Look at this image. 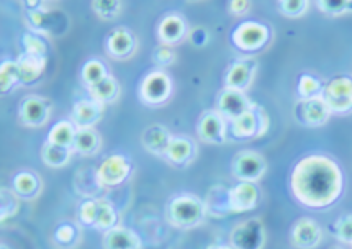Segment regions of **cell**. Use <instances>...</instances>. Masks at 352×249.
I'll return each instance as SVG.
<instances>
[{
    "mask_svg": "<svg viewBox=\"0 0 352 249\" xmlns=\"http://www.w3.org/2000/svg\"><path fill=\"white\" fill-rule=\"evenodd\" d=\"M80 76H82V80L84 84L87 85V89H92L96 87L97 84H100L102 80H104L105 77H109L110 74H109V69H107V66L100 61V59H89V61L82 66V72H80Z\"/></svg>",
    "mask_w": 352,
    "mask_h": 249,
    "instance_id": "34",
    "label": "cell"
},
{
    "mask_svg": "<svg viewBox=\"0 0 352 249\" xmlns=\"http://www.w3.org/2000/svg\"><path fill=\"white\" fill-rule=\"evenodd\" d=\"M16 67H19L20 74V84L21 85H32L38 83L45 74L46 66H48V59L46 56H36L21 53L19 58L15 59Z\"/></svg>",
    "mask_w": 352,
    "mask_h": 249,
    "instance_id": "22",
    "label": "cell"
},
{
    "mask_svg": "<svg viewBox=\"0 0 352 249\" xmlns=\"http://www.w3.org/2000/svg\"><path fill=\"white\" fill-rule=\"evenodd\" d=\"M323 100L331 113L344 115L352 111V76H336L324 85Z\"/></svg>",
    "mask_w": 352,
    "mask_h": 249,
    "instance_id": "6",
    "label": "cell"
},
{
    "mask_svg": "<svg viewBox=\"0 0 352 249\" xmlns=\"http://www.w3.org/2000/svg\"><path fill=\"white\" fill-rule=\"evenodd\" d=\"M197 158V144L188 136H174L164 160L175 167L190 166Z\"/></svg>",
    "mask_w": 352,
    "mask_h": 249,
    "instance_id": "21",
    "label": "cell"
},
{
    "mask_svg": "<svg viewBox=\"0 0 352 249\" xmlns=\"http://www.w3.org/2000/svg\"><path fill=\"white\" fill-rule=\"evenodd\" d=\"M104 109L105 105H102L96 98H80L72 107L71 122L76 124L77 130L94 128L104 117Z\"/></svg>",
    "mask_w": 352,
    "mask_h": 249,
    "instance_id": "17",
    "label": "cell"
},
{
    "mask_svg": "<svg viewBox=\"0 0 352 249\" xmlns=\"http://www.w3.org/2000/svg\"><path fill=\"white\" fill-rule=\"evenodd\" d=\"M270 28L261 21H241L231 32V43L243 53H257L269 45Z\"/></svg>",
    "mask_w": 352,
    "mask_h": 249,
    "instance_id": "4",
    "label": "cell"
},
{
    "mask_svg": "<svg viewBox=\"0 0 352 249\" xmlns=\"http://www.w3.org/2000/svg\"><path fill=\"white\" fill-rule=\"evenodd\" d=\"M0 90L2 94L12 92L16 85L20 84V74L19 67H16L15 61H3L2 66H0Z\"/></svg>",
    "mask_w": 352,
    "mask_h": 249,
    "instance_id": "38",
    "label": "cell"
},
{
    "mask_svg": "<svg viewBox=\"0 0 352 249\" xmlns=\"http://www.w3.org/2000/svg\"><path fill=\"white\" fill-rule=\"evenodd\" d=\"M131 173L133 164L124 154H111V156L102 161V164L97 169L98 179H100L102 186L105 188L123 186L130 179Z\"/></svg>",
    "mask_w": 352,
    "mask_h": 249,
    "instance_id": "9",
    "label": "cell"
},
{
    "mask_svg": "<svg viewBox=\"0 0 352 249\" xmlns=\"http://www.w3.org/2000/svg\"><path fill=\"white\" fill-rule=\"evenodd\" d=\"M59 12H53L46 3L43 2L38 8L25 12V19L30 32L38 33V35H58L59 32Z\"/></svg>",
    "mask_w": 352,
    "mask_h": 249,
    "instance_id": "15",
    "label": "cell"
},
{
    "mask_svg": "<svg viewBox=\"0 0 352 249\" xmlns=\"http://www.w3.org/2000/svg\"><path fill=\"white\" fill-rule=\"evenodd\" d=\"M20 212V197L15 194V191L2 187L0 191V218L2 221L10 220Z\"/></svg>",
    "mask_w": 352,
    "mask_h": 249,
    "instance_id": "35",
    "label": "cell"
},
{
    "mask_svg": "<svg viewBox=\"0 0 352 249\" xmlns=\"http://www.w3.org/2000/svg\"><path fill=\"white\" fill-rule=\"evenodd\" d=\"M270 118L264 107L252 104L243 117L228 124V133L231 138L238 141H249L256 138H263L269 131Z\"/></svg>",
    "mask_w": 352,
    "mask_h": 249,
    "instance_id": "3",
    "label": "cell"
},
{
    "mask_svg": "<svg viewBox=\"0 0 352 249\" xmlns=\"http://www.w3.org/2000/svg\"><path fill=\"white\" fill-rule=\"evenodd\" d=\"M318 8L326 15H342L346 12H352L351 0H318Z\"/></svg>",
    "mask_w": 352,
    "mask_h": 249,
    "instance_id": "42",
    "label": "cell"
},
{
    "mask_svg": "<svg viewBox=\"0 0 352 249\" xmlns=\"http://www.w3.org/2000/svg\"><path fill=\"white\" fill-rule=\"evenodd\" d=\"M167 220L177 230H192L199 226L207 217L205 202L192 194L174 197L167 205Z\"/></svg>",
    "mask_w": 352,
    "mask_h": 249,
    "instance_id": "2",
    "label": "cell"
},
{
    "mask_svg": "<svg viewBox=\"0 0 352 249\" xmlns=\"http://www.w3.org/2000/svg\"><path fill=\"white\" fill-rule=\"evenodd\" d=\"M173 138H174V136L170 135V131L167 130L164 124L154 123L143 131V136H141V143H143L144 149L148 153L164 158L167 149H169V144H170V141H173Z\"/></svg>",
    "mask_w": 352,
    "mask_h": 249,
    "instance_id": "23",
    "label": "cell"
},
{
    "mask_svg": "<svg viewBox=\"0 0 352 249\" xmlns=\"http://www.w3.org/2000/svg\"><path fill=\"white\" fill-rule=\"evenodd\" d=\"M254 102H251L246 96V92L225 87L220 92L217 100V110L226 122L231 123L239 117H243L246 111L251 109Z\"/></svg>",
    "mask_w": 352,
    "mask_h": 249,
    "instance_id": "13",
    "label": "cell"
},
{
    "mask_svg": "<svg viewBox=\"0 0 352 249\" xmlns=\"http://www.w3.org/2000/svg\"><path fill=\"white\" fill-rule=\"evenodd\" d=\"M256 72H257L256 59H251V58L236 59L234 63H231L228 71H226V76H225L226 87L246 92V90L251 87L252 80H254Z\"/></svg>",
    "mask_w": 352,
    "mask_h": 249,
    "instance_id": "16",
    "label": "cell"
},
{
    "mask_svg": "<svg viewBox=\"0 0 352 249\" xmlns=\"http://www.w3.org/2000/svg\"><path fill=\"white\" fill-rule=\"evenodd\" d=\"M294 113L297 122L308 128L323 127L333 115L329 107L323 100V97L310 98V100H298L297 105H295Z\"/></svg>",
    "mask_w": 352,
    "mask_h": 249,
    "instance_id": "12",
    "label": "cell"
},
{
    "mask_svg": "<svg viewBox=\"0 0 352 249\" xmlns=\"http://www.w3.org/2000/svg\"><path fill=\"white\" fill-rule=\"evenodd\" d=\"M102 244L104 249H141L140 236L126 226L120 225L104 233Z\"/></svg>",
    "mask_w": 352,
    "mask_h": 249,
    "instance_id": "24",
    "label": "cell"
},
{
    "mask_svg": "<svg viewBox=\"0 0 352 249\" xmlns=\"http://www.w3.org/2000/svg\"><path fill=\"white\" fill-rule=\"evenodd\" d=\"M74 188L77 194L87 197V199H97V195H100L105 187L98 179L97 169H80L76 174Z\"/></svg>",
    "mask_w": 352,
    "mask_h": 249,
    "instance_id": "28",
    "label": "cell"
},
{
    "mask_svg": "<svg viewBox=\"0 0 352 249\" xmlns=\"http://www.w3.org/2000/svg\"><path fill=\"white\" fill-rule=\"evenodd\" d=\"M324 84L318 79L316 76L310 74V72H305L298 77V85H297V94L298 100H310V98L323 97Z\"/></svg>",
    "mask_w": 352,
    "mask_h": 249,
    "instance_id": "33",
    "label": "cell"
},
{
    "mask_svg": "<svg viewBox=\"0 0 352 249\" xmlns=\"http://www.w3.org/2000/svg\"><path fill=\"white\" fill-rule=\"evenodd\" d=\"M259 188L252 182H239L230 188L231 213H248L259 204Z\"/></svg>",
    "mask_w": 352,
    "mask_h": 249,
    "instance_id": "20",
    "label": "cell"
},
{
    "mask_svg": "<svg viewBox=\"0 0 352 249\" xmlns=\"http://www.w3.org/2000/svg\"><path fill=\"white\" fill-rule=\"evenodd\" d=\"M77 135V127L71 120H61L56 124L51 127V130L48 133V141L53 144L58 146H64V148H72L74 144Z\"/></svg>",
    "mask_w": 352,
    "mask_h": 249,
    "instance_id": "30",
    "label": "cell"
},
{
    "mask_svg": "<svg viewBox=\"0 0 352 249\" xmlns=\"http://www.w3.org/2000/svg\"><path fill=\"white\" fill-rule=\"evenodd\" d=\"M51 113H53V104L50 98L32 94L21 100L19 120L28 128H41L50 122Z\"/></svg>",
    "mask_w": 352,
    "mask_h": 249,
    "instance_id": "8",
    "label": "cell"
},
{
    "mask_svg": "<svg viewBox=\"0 0 352 249\" xmlns=\"http://www.w3.org/2000/svg\"><path fill=\"white\" fill-rule=\"evenodd\" d=\"M118 226V213L117 210L113 208V205L109 204V202L100 200V205H98V217H97V231H107L117 228Z\"/></svg>",
    "mask_w": 352,
    "mask_h": 249,
    "instance_id": "36",
    "label": "cell"
},
{
    "mask_svg": "<svg viewBox=\"0 0 352 249\" xmlns=\"http://www.w3.org/2000/svg\"><path fill=\"white\" fill-rule=\"evenodd\" d=\"M333 249H341V248H333Z\"/></svg>",
    "mask_w": 352,
    "mask_h": 249,
    "instance_id": "49",
    "label": "cell"
},
{
    "mask_svg": "<svg viewBox=\"0 0 352 249\" xmlns=\"http://www.w3.org/2000/svg\"><path fill=\"white\" fill-rule=\"evenodd\" d=\"M102 149V136L96 128H84L77 130L72 151L80 154V156H96Z\"/></svg>",
    "mask_w": 352,
    "mask_h": 249,
    "instance_id": "27",
    "label": "cell"
},
{
    "mask_svg": "<svg viewBox=\"0 0 352 249\" xmlns=\"http://www.w3.org/2000/svg\"><path fill=\"white\" fill-rule=\"evenodd\" d=\"M173 80L167 72L162 69H156L144 76L141 80L138 96L144 105L159 107L164 105L173 96Z\"/></svg>",
    "mask_w": 352,
    "mask_h": 249,
    "instance_id": "5",
    "label": "cell"
},
{
    "mask_svg": "<svg viewBox=\"0 0 352 249\" xmlns=\"http://www.w3.org/2000/svg\"><path fill=\"white\" fill-rule=\"evenodd\" d=\"M138 48V41L136 36L133 35V32L126 27H117L110 32V35L107 36V54L110 58L117 59V61H124V59H130L133 54L136 53Z\"/></svg>",
    "mask_w": 352,
    "mask_h": 249,
    "instance_id": "14",
    "label": "cell"
},
{
    "mask_svg": "<svg viewBox=\"0 0 352 249\" xmlns=\"http://www.w3.org/2000/svg\"><path fill=\"white\" fill-rule=\"evenodd\" d=\"M228 122L218 110H208L201 115L197 123V135L207 144H225L228 140Z\"/></svg>",
    "mask_w": 352,
    "mask_h": 249,
    "instance_id": "11",
    "label": "cell"
},
{
    "mask_svg": "<svg viewBox=\"0 0 352 249\" xmlns=\"http://www.w3.org/2000/svg\"><path fill=\"white\" fill-rule=\"evenodd\" d=\"M80 228L72 221H61L58 226H56L53 239L54 243L58 244L59 248L71 249L76 248L80 241Z\"/></svg>",
    "mask_w": 352,
    "mask_h": 249,
    "instance_id": "31",
    "label": "cell"
},
{
    "mask_svg": "<svg viewBox=\"0 0 352 249\" xmlns=\"http://www.w3.org/2000/svg\"><path fill=\"white\" fill-rule=\"evenodd\" d=\"M231 171L239 182H252L263 179V175L267 171V161L261 153L246 149V151L238 153L231 162Z\"/></svg>",
    "mask_w": 352,
    "mask_h": 249,
    "instance_id": "7",
    "label": "cell"
},
{
    "mask_svg": "<svg viewBox=\"0 0 352 249\" xmlns=\"http://www.w3.org/2000/svg\"><path fill=\"white\" fill-rule=\"evenodd\" d=\"M205 208H207V217L225 218L231 213L230 205V188L223 186H214L207 192L205 197Z\"/></svg>",
    "mask_w": 352,
    "mask_h": 249,
    "instance_id": "25",
    "label": "cell"
},
{
    "mask_svg": "<svg viewBox=\"0 0 352 249\" xmlns=\"http://www.w3.org/2000/svg\"><path fill=\"white\" fill-rule=\"evenodd\" d=\"M292 194L308 208H328L342 195L344 175L331 158L311 154L297 162L290 177Z\"/></svg>",
    "mask_w": 352,
    "mask_h": 249,
    "instance_id": "1",
    "label": "cell"
},
{
    "mask_svg": "<svg viewBox=\"0 0 352 249\" xmlns=\"http://www.w3.org/2000/svg\"><path fill=\"white\" fill-rule=\"evenodd\" d=\"M188 35L187 23L182 15L179 14H167L164 19L159 21L157 25V40L161 45L173 46L179 45L186 40Z\"/></svg>",
    "mask_w": 352,
    "mask_h": 249,
    "instance_id": "18",
    "label": "cell"
},
{
    "mask_svg": "<svg viewBox=\"0 0 352 249\" xmlns=\"http://www.w3.org/2000/svg\"><path fill=\"white\" fill-rule=\"evenodd\" d=\"M249 8H251V2H248V0H233L228 3V10L236 17L248 14Z\"/></svg>",
    "mask_w": 352,
    "mask_h": 249,
    "instance_id": "46",
    "label": "cell"
},
{
    "mask_svg": "<svg viewBox=\"0 0 352 249\" xmlns=\"http://www.w3.org/2000/svg\"><path fill=\"white\" fill-rule=\"evenodd\" d=\"M98 205H100V199H87L80 204L79 210H77V218H79L80 226L96 230L97 217H98Z\"/></svg>",
    "mask_w": 352,
    "mask_h": 249,
    "instance_id": "37",
    "label": "cell"
},
{
    "mask_svg": "<svg viewBox=\"0 0 352 249\" xmlns=\"http://www.w3.org/2000/svg\"><path fill=\"white\" fill-rule=\"evenodd\" d=\"M333 235L341 243L352 244V215H342L331 226Z\"/></svg>",
    "mask_w": 352,
    "mask_h": 249,
    "instance_id": "43",
    "label": "cell"
},
{
    "mask_svg": "<svg viewBox=\"0 0 352 249\" xmlns=\"http://www.w3.org/2000/svg\"><path fill=\"white\" fill-rule=\"evenodd\" d=\"M72 148H64V146H58L46 141L41 148V160L48 167L53 169H63L71 162L72 158Z\"/></svg>",
    "mask_w": 352,
    "mask_h": 249,
    "instance_id": "29",
    "label": "cell"
},
{
    "mask_svg": "<svg viewBox=\"0 0 352 249\" xmlns=\"http://www.w3.org/2000/svg\"><path fill=\"white\" fill-rule=\"evenodd\" d=\"M207 249H236L231 244H210Z\"/></svg>",
    "mask_w": 352,
    "mask_h": 249,
    "instance_id": "47",
    "label": "cell"
},
{
    "mask_svg": "<svg viewBox=\"0 0 352 249\" xmlns=\"http://www.w3.org/2000/svg\"><path fill=\"white\" fill-rule=\"evenodd\" d=\"M175 59H177V54H175L174 48H170V46L159 45L157 48L153 51V61L156 66L161 67V69L173 66Z\"/></svg>",
    "mask_w": 352,
    "mask_h": 249,
    "instance_id": "44",
    "label": "cell"
},
{
    "mask_svg": "<svg viewBox=\"0 0 352 249\" xmlns=\"http://www.w3.org/2000/svg\"><path fill=\"white\" fill-rule=\"evenodd\" d=\"M323 230L311 218H300L292 228V244L298 249H313L321 243Z\"/></svg>",
    "mask_w": 352,
    "mask_h": 249,
    "instance_id": "19",
    "label": "cell"
},
{
    "mask_svg": "<svg viewBox=\"0 0 352 249\" xmlns=\"http://www.w3.org/2000/svg\"><path fill=\"white\" fill-rule=\"evenodd\" d=\"M230 244L236 249H263L265 228L259 218H251L236 225L230 235Z\"/></svg>",
    "mask_w": 352,
    "mask_h": 249,
    "instance_id": "10",
    "label": "cell"
},
{
    "mask_svg": "<svg viewBox=\"0 0 352 249\" xmlns=\"http://www.w3.org/2000/svg\"><path fill=\"white\" fill-rule=\"evenodd\" d=\"M21 46H23V53L36 56H46L50 50L46 38L33 32L23 33V36H21Z\"/></svg>",
    "mask_w": 352,
    "mask_h": 249,
    "instance_id": "40",
    "label": "cell"
},
{
    "mask_svg": "<svg viewBox=\"0 0 352 249\" xmlns=\"http://www.w3.org/2000/svg\"><path fill=\"white\" fill-rule=\"evenodd\" d=\"M188 38H190V43L194 46H197V48H204L210 40V35L207 30L199 27V28H194L190 33H188Z\"/></svg>",
    "mask_w": 352,
    "mask_h": 249,
    "instance_id": "45",
    "label": "cell"
},
{
    "mask_svg": "<svg viewBox=\"0 0 352 249\" xmlns=\"http://www.w3.org/2000/svg\"><path fill=\"white\" fill-rule=\"evenodd\" d=\"M12 186H14L15 194L20 199L35 200L41 192V179L33 171H21V173L15 174Z\"/></svg>",
    "mask_w": 352,
    "mask_h": 249,
    "instance_id": "26",
    "label": "cell"
},
{
    "mask_svg": "<svg viewBox=\"0 0 352 249\" xmlns=\"http://www.w3.org/2000/svg\"><path fill=\"white\" fill-rule=\"evenodd\" d=\"M0 249H10V248H8L6 243H2V246H0Z\"/></svg>",
    "mask_w": 352,
    "mask_h": 249,
    "instance_id": "48",
    "label": "cell"
},
{
    "mask_svg": "<svg viewBox=\"0 0 352 249\" xmlns=\"http://www.w3.org/2000/svg\"><path fill=\"white\" fill-rule=\"evenodd\" d=\"M351 248H352V244H351Z\"/></svg>",
    "mask_w": 352,
    "mask_h": 249,
    "instance_id": "50",
    "label": "cell"
},
{
    "mask_svg": "<svg viewBox=\"0 0 352 249\" xmlns=\"http://www.w3.org/2000/svg\"><path fill=\"white\" fill-rule=\"evenodd\" d=\"M89 92L90 97L96 98V100L100 102L102 105L113 104V102H117V98L120 96V84L118 80L110 74L109 77H105L100 84H97L96 87L89 89Z\"/></svg>",
    "mask_w": 352,
    "mask_h": 249,
    "instance_id": "32",
    "label": "cell"
},
{
    "mask_svg": "<svg viewBox=\"0 0 352 249\" xmlns=\"http://www.w3.org/2000/svg\"><path fill=\"white\" fill-rule=\"evenodd\" d=\"M90 6L98 19L104 21L115 20L123 10V3L120 0H94Z\"/></svg>",
    "mask_w": 352,
    "mask_h": 249,
    "instance_id": "39",
    "label": "cell"
},
{
    "mask_svg": "<svg viewBox=\"0 0 352 249\" xmlns=\"http://www.w3.org/2000/svg\"><path fill=\"white\" fill-rule=\"evenodd\" d=\"M310 2L307 0H282L278 2V10L287 19H300L307 14Z\"/></svg>",
    "mask_w": 352,
    "mask_h": 249,
    "instance_id": "41",
    "label": "cell"
}]
</instances>
